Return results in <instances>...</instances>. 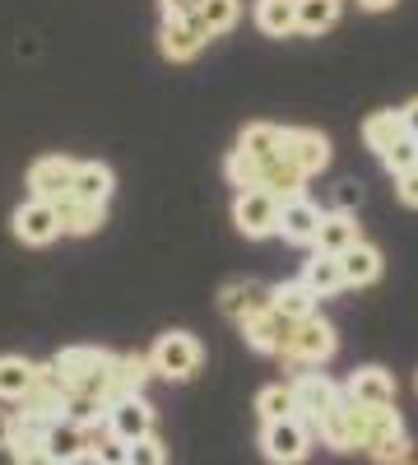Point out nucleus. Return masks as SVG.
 I'll use <instances>...</instances> for the list:
<instances>
[{
    "instance_id": "obj_1",
    "label": "nucleus",
    "mask_w": 418,
    "mask_h": 465,
    "mask_svg": "<svg viewBox=\"0 0 418 465\" xmlns=\"http://www.w3.org/2000/svg\"><path fill=\"white\" fill-rule=\"evenodd\" d=\"M112 359H117V354H107V349L70 344V349H61V354L52 359V368L61 372L65 391H74V396H93V401L112 405Z\"/></svg>"
},
{
    "instance_id": "obj_2",
    "label": "nucleus",
    "mask_w": 418,
    "mask_h": 465,
    "mask_svg": "<svg viewBox=\"0 0 418 465\" xmlns=\"http://www.w3.org/2000/svg\"><path fill=\"white\" fill-rule=\"evenodd\" d=\"M312 433H321L326 447L335 451H367V438H372V405H358L349 396H339L316 423H312Z\"/></svg>"
},
{
    "instance_id": "obj_3",
    "label": "nucleus",
    "mask_w": 418,
    "mask_h": 465,
    "mask_svg": "<svg viewBox=\"0 0 418 465\" xmlns=\"http://www.w3.org/2000/svg\"><path fill=\"white\" fill-rule=\"evenodd\" d=\"M335 349H339L335 326L312 312V317L293 322V331H288V340H284V349H279V359H284V363H297V368H321V363L335 359Z\"/></svg>"
},
{
    "instance_id": "obj_4",
    "label": "nucleus",
    "mask_w": 418,
    "mask_h": 465,
    "mask_svg": "<svg viewBox=\"0 0 418 465\" xmlns=\"http://www.w3.org/2000/svg\"><path fill=\"white\" fill-rule=\"evenodd\" d=\"M149 363H154V377H168V381H191L205 363V349L191 331H163L149 349Z\"/></svg>"
},
{
    "instance_id": "obj_5",
    "label": "nucleus",
    "mask_w": 418,
    "mask_h": 465,
    "mask_svg": "<svg viewBox=\"0 0 418 465\" xmlns=\"http://www.w3.org/2000/svg\"><path fill=\"white\" fill-rule=\"evenodd\" d=\"M260 451L270 465H302L312 451V423L302 414H288V419H270L260 429Z\"/></svg>"
},
{
    "instance_id": "obj_6",
    "label": "nucleus",
    "mask_w": 418,
    "mask_h": 465,
    "mask_svg": "<svg viewBox=\"0 0 418 465\" xmlns=\"http://www.w3.org/2000/svg\"><path fill=\"white\" fill-rule=\"evenodd\" d=\"M279 196H270V191H238L233 201V223L242 238H270V232H279Z\"/></svg>"
},
{
    "instance_id": "obj_7",
    "label": "nucleus",
    "mask_w": 418,
    "mask_h": 465,
    "mask_svg": "<svg viewBox=\"0 0 418 465\" xmlns=\"http://www.w3.org/2000/svg\"><path fill=\"white\" fill-rule=\"evenodd\" d=\"M10 228H15V238H19L24 247H47V242L61 238V214H56L52 201H24V205L15 210Z\"/></svg>"
},
{
    "instance_id": "obj_8",
    "label": "nucleus",
    "mask_w": 418,
    "mask_h": 465,
    "mask_svg": "<svg viewBox=\"0 0 418 465\" xmlns=\"http://www.w3.org/2000/svg\"><path fill=\"white\" fill-rule=\"evenodd\" d=\"M107 433L112 438H122V442H140V438H149L154 433V405L144 401V391L140 396H122V401H112L107 405Z\"/></svg>"
},
{
    "instance_id": "obj_9",
    "label": "nucleus",
    "mask_w": 418,
    "mask_h": 465,
    "mask_svg": "<svg viewBox=\"0 0 418 465\" xmlns=\"http://www.w3.org/2000/svg\"><path fill=\"white\" fill-rule=\"evenodd\" d=\"M70 182H74V159H65V153H47V159H37L28 168V191L33 201H61L70 196Z\"/></svg>"
},
{
    "instance_id": "obj_10",
    "label": "nucleus",
    "mask_w": 418,
    "mask_h": 465,
    "mask_svg": "<svg viewBox=\"0 0 418 465\" xmlns=\"http://www.w3.org/2000/svg\"><path fill=\"white\" fill-rule=\"evenodd\" d=\"M89 442H93V423H74V419H52V429H47V451L56 456V465H80L89 460Z\"/></svg>"
},
{
    "instance_id": "obj_11",
    "label": "nucleus",
    "mask_w": 418,
    "mask_h": 465,
    "mask_svg": "<svg viewBox=\"0 0 418 465\" xmlns=\"http://www.w3.org/2000/svg\"><path fill=\"white\" fill-rule=\"evenodd\" d=\"M65 381H61V372L52 368V363H37V372H33V386L24 391V401H19V410H28V414H47V419H61V410H65Z\"/></svg>"
},
{
    "instance_id": "obj_12",
    "label": "nucleus",
    "mask_w": 418,
    "mask_h": 465,
    "mask_svg": "<svg viewBox=\"0 0 418 465\" xmlns=\"http://www.w3.org/2000/svg\"><path fill=\"white\" fill-rule=\"evenodd\" d=\"M293 386V401H297V414L307 419V423H316L339 396H345V386H335L326 372H297V381H288Z\"/></svg>"
},
{
    "instance_id": "obj_13",
    "label": "nucleus",
    "mask_w": 418,
    "mask_h": 465,
    "mask_svg": "<svg viewBox=\"0 0 418 465\" xmlns=\"http://www.w3.org/2000/svg\"><path fill=\"white\" fill-rule=\"evenodd\" d=\"M270 298H275L270 284H260V280H233V284H223V293H219V312L233 317V322L242 326L247 317L265 312V307H270Z\"/></svg>"
},
{
    "instance_id": "obj_14",
    "label": "nucleus",
    "mask_w": 418,
    "mask_h": 465,
    "mask_svg": "<svg viewBox=\"0 0 418 465\" xmlns=\"http://www.w3.org/2000/svg\"><path fill=\"white\" fill-rule=\"evenodd\" d=\"M284 153H288V159L307 173V177H316V173L330 168V140H326L321 131H312V126L284 131Z\"/></svg>"
},
{
    "instance_id": "obj_15",
    "label": "nucleus",
    "mask_w": 418,
    "mask_h": 465,
    "mask_svg": "<svg viewBox=\"0 0 418 465\" xmlns=\"http://www.w3.org/2000/svg\"><path fill=\"white\" fill-rule=\"evenodd\" d=\"M345 396L358 405H372V410H395V377L386 368H358L345 381Z\"/></svg>"
},
{
    "instance_id": "obj_16",
    "label": "nucleus",
    "mask_w": 418,
    "mask_h": 465,
    "mask_svg": "<svg viewBox=\"0 0 418 465\" xmlns=\"http://www.w3.org/2000/svg\"><path fill=\"white\" fill-rule=\"evenodd\" d=\"M316 228H321V205H316V201L293 196V201L279 205V232H284V242L312 247V242H316Z\"/></svg>"
},
{
    "instance_id": "obj_17",
    "label": "nucleus",
    "mask_w": 418,
    "mask_h": 465,
    "mask_svg": "<svg viewBox=\"0 0 418 465\" xmlns=\"http://www.w3.org/2000/svg\"><path fill=\"white\" fill-rule=\"evenodd\" d=\"M288 331H293V322L279 317L275 307H265V312H256V317L242 322V340L256 349V354H275V359H279V349H284Z\"/></svg>"
},
{
    "instance_id": "obj_18",
    "label": "nucleus",
    "mask_w": 418,
    "mask_h": 465,
    "mask_svg": "<svg viewBox=\"0 0 418 465\" xmlns=\"http://www.w3.org/2000/svg\"><path fill=\"white\" fill-rule=\"evenodd\" d=\"M209 43L205 28L196 19H163V33H159V52L168 61H196L200 47Z\"/></svg>"
},
{
    "instance_id": "obj_19",
    "label": "nucleus",
    "mask_w": 418,
    "mask_h": 465,
    "mask_svg": "<svg viewBox=\"0 0 418 465\" xmlns=\"http://www.w3.org/2000/svg\"><path fill=\"white\" fill-rule=\"evenodd\" d=\"M354 242H363V228H358V219L349 214V210H330V214H321V228H316V252H330V256H345Z\"/></svg>"
},
{
    "instance_id": "obj_20",
    "label": "nucleus",
    "mask_w": 418,
    "mask_h": 465,
    "mask_svg": "<svg viewBox=\"0 0 418 465\" xmlns=\"http://www.w3.org/2000/svg\"><path fill=\"white\" fill-rule=\"evenodd\" d=\"M302 284H307L316 298H335L339 289H345V270H339V256H330V252H316L312 247V256L302 261V275H297Z\"/></svg>"
},
{
    "instance_id": "obj_21",
    "label": "nucleus",
    "mask_w": 418,
    "mask_h": 465,
    "mask_svg": "<svg viewBox=\"0 0 418 465\" xmlns=\"http://www.w3.org/2000/svg\"><path fill=\"white\" fill-rule=\"evenodd\" d=\"M56 214H61V232H70V238H89V232H98L107 223V205H93L80 196H61Z\"/></svg>"
},
{
    "instance_id": "obj_22",
    "label": "nucleus",
    "mask_w": 418,
    "mask_h": 465,
    "mask_svg": "<svg viewBox=\"0 0 418 465\" xmlns=\"http://www.w3.org/2000/svg\"><path fill=\"white\" fill-rule=\"evenodd\" d=\"M302 182H307V173H302L288 153H279V159H265L260 163V191H270V196L279 201H293L302 196Z\"/></svg>"
},
{
    "instance_id": "obj_23",
    "label": "nucleus",
    "mask_w": 418,
    "mask_h": 465,
    "mask_svg": "<svg viewBox=\"0 0 418 465\" xmlns=\"http://www.w3.org/2000/svg\"><path fill=\"white\" fill-rule=\"evenodd\" d=\"M149 377H154V363H149V354H117V359H112V401L140 396Z\"/></svg>"
},
{
    "instance_id": "obj_24",
    "label": "nucleus",
    "mask_w": 418,
    "mask_h": 465,
    "mask_svg": "<svg viewBox=\"0 0 418 465\" xmlns=\"http://www.w3.org/2000/svg\"><path fill=\"white\" fill-rule=\"evenodd\" d=\"M112 186H117V177H112V168H107V163H98V159H89V163H74L70 196L93 201V205H107V201H112Z\"/></svg>"
},
{
    "instance_id": "obj_25",
    "label": "nucleus",
    "mask_w": 418,
    "mask_h": 465,
    "mask_svg": "<svg viewBox=\"0 0 418 465\" xmlns=\"http://www.w3.org/2000/svg\"><path fill=\"white\" fill-rule=\"evenodd\" d=\"M339 270H345V289H363L382 275V252L372 242H354L345 256H339Z\"/></svg>"
},
{
    "instance_id": "obj_26",
    "label": "nucleus",
    "mask_w": 418,
    "mask_h": 465,
    "mask_svg": "<svg viewBox=\"0 0 418 465\" xmlns=\"http://www.w3.org/2000/svg\"><path fill=\"white\" fill-rule=\"evenodd\" d=\"M238 153L265 163V159H279L284 153V126H270V122H251L242 135H238Z\"/></svg>"
},
{
    "instance_id": "obj_27",
    "label": "nucleus",
    "mask_w": 418,
    "mask_h": 465,
    "mask_svg": "<svg viewBox=\"0 0 418 465\" xmlns=\"http://www.w3.org/2000/svg\"><path fill=\"white\" fill-rule=\"evenodd\" d=\"M251 19L265 37H288L297 33V0H256Z\"/></svg>"
},
{
    "instance_id": "obj_28",
    "label": "nucleus",
    "mask_w": 418,
    "mask_h": 465,
    "mask_svg": "<svg viewBox=\"0 0 418 465\" xmlns=\"http://www.w3.org/2000/svg\"><path fill=\"white\" fill-rule=\"evenodd\" d=\"M316 293L302 284V280H284V284H275V298H270V307L279 317H288V322H302V317H312L316 312Z\"/></svg>"
},
{
    "instance_id": "obj_29",
    "label": "nucleus",
    "mask_w": 418,
    "mask_h": 465,
    "mask_svg": "<svg viewBox=\"0 0 418 465\" xmlns=\"http://www.w3.org/2000/svg\"><path fill=\"white\" fill-rule=\"evenodd\" d=\"M339 15H345V0H297V33L321 37L339 24Z\"/></svg>"
},
{
    "instance_id": "obj_30",
    "label": "nucleus",
    "mask_w": 418,
    "mask_h": 465,
    "mask_svg": "<svg viewBox=\"0 0 418 465\" xmlns=\"http://www.w3.org/2000/svg\"><path fill=\"white\" fill-rule=\"evenodd\" d=\"M33 372H37V363H28L24 354H0V401L19 405L24 391L33 386Z\"/></svg>"
},
{
    "instance_id": "obj_31",
    "label": "nucleus",
    "mask_w": 418,
    "mask_h": 465,
    "mask_svg": "<svg viewBox=\"0 0 418 465\" xmlns=\"http://www.w3.org/2000/svg\"><path fill=\"white\" fill-rule=\"evenodd\" d=\"M400 135H409L404 122H400V112H372L367 122H363V144L376 153V159H382V153H386Z\"/></svg>"
},
{
    "instance_id": "obj_32",
    "label": "nucleus",
    "mask_w": 418,
    "mask_h": 465,
    "mask_svg": "<svg viewBox=\"0 0 418 465\" xmlns=\"http://www.w3.org/2000/svg\"><path fill=\"white\" fill-rule=\"evenodd\" d=\"M238 19H242V0H200V10H196V24L205 28V37L233 33Z\"/></svg>"
},
{
    "instance_id": "obj_33",
    "label": "nucleus",
    "mask_w": 418,
    "mask_h": 465,
    "mask_svg": "<svg viewBox=\"0 0 418 465\" xmlns=\"http://www.w3.org/2000/svg\"><path fill=\"white\" fill-rule=\"evenodd\" d=\"M367 456H372L376 465H409L413 442H409V433H404V423H400V429H391V433L376 438V442L367 447Z\"/></svg>"
},
{
    "instance_id": "obj_34",
    "label": "nucleus",
    "mask_w": 418,
    "mask_h": 465,
    "mask_svg": "<svg viewBox=\"0 0 418 465\" xmlns=\"http://www.w3.org/2000/svg\"><path fill=\"white\" fill-rule=\"evenodd\" d=\"M47 429H52V419H47V414H28V410H19V414H15V429H10V451L43 447V442H47Z\"/></svg>"
},
{
    "instance_id": "obj_35",
    "label": "nucleus",
    "mask_w": 418,
    "mask_h": 465,
    "mask_svg": "<svg viewBox=\"0 0 418 465\" xmlns=\"http://www.w3.org/2000/svg\"><path fill=\"white\" fill-rule=\"evenodd\" d=\"M256 414L270 423V419H288V414H297V401H293V386H284V381H275V386H265V391L256 396Z\"/></svg>"
},
{
    "instance_id": "obj_36",
    "label": "nucleus",
    "mask_w": 418,
    "mask_h": 465,
    "mask_svg": "<svg viewBox=\"0 0 418 465\" xmlns=\"http://www.w3.org/2000/svg\"><path fill=\"white\" fill-rule=\"evenodd\" d=\"M89 460H93V465H126V460H131V442H122V438H112V433H98V423H93V442H89Z\"/></svg>"
},
{
    "instance_id": "obj_37",
    "label": "nucleus",
    "mask_w": 418,
    "mask_h": 465,
    "mask_svg": "<svg viewBox=\"0 0 418 465\" xmlns=\"http://www.w3.org/2000/svg\"><path fill=\"white\" fill-rule=\"evenodd\" d=\"M223 173H228V182H233L238 191H256L260 186V163L256 159H247V153H228V163H223Z\"/></svg>"
},
{
    "instance_id": "obj_38",
    "label": "nucleus",
    "mask_w": 418,
    "mask_h": 465,
    "mask_svg": "<svg viewBox=\"0 0 418 465\" xmlns=\"http://www.w3.org/2000/svg\"><path fill=\"white\" fill-rule=\"evenodd\" d=\"M382 163H386V173H391V177H400V173L418 168V140H413V135H400V140L382 153Z\"/></svg>"
},
{
    "instance_id": "obj_39",
    "label": "nucleus",
    "mask_w": 418,
    "mask_h": 465,
    "mask_svg": "<svg viewBox=\"0 0 418 465\" xmlns=\"http://www.w3.org/2000/svg\"><path fill=\"white\" fill-rule=\"evenodd\" d=\"M131 465H168V451H163V442L149 433V438H140V442H131Z\"/></svg>"
},
{
    "instance_id": "obj_40",
    "label": "nucleus",
    "mask_w": 418,
    "mask_h": 465,
    "mask_svg": "<svg viewBox=\"0 0 418 465\" xmlns=\"http://www.w3.org/2000/svg\"><path fill=\"white\" fill-rule=\"evenodd\" d=\"M395 196H400V205L418 210V168H409V173L395 177Z\"/></svg>"
},
{
    "instance_id": "obj_41",
    "label": "nucleus",
    "mask_w": 418,
    "mask_h": 465,
    "mask_svg": "<svg viewBox=\"0 0 418 465\" xmlns=\"http://www.w3.org/2000/svg\"><path fill=\"white\" fill-rule=\"evenodd\" d=\"M159 10H163V19H196L200 0H159Z\"/></svg>"
},
{
    "instance_id": "obj_42",
    "label": "nucleus",
    "mask_w": 418,
    "mask_h": 465,
    "mask_svg": "<svg viewBox=\"0 0 418 465\" xmlns=\"http://www.w3.org/2000/svg\"><path fill=\"white\" fill-rule=\"evenodd\" d=\"M15 465H56V456L47 447H24V451H15Z\"/></svg>"
},
{
    "instance_id": "obj_43",
    "label": "nucleus",
    "mask_w": 418,
    "mask_h": 465,
    "mask_svg": "<svg viewBox=\"0 0 418 465\" xmlns=\"http://www.w3.org/2000/svg\"><path fill=\"white\" fill-rule=\"evenodd\" d=\"M400 122H404V131H409V135H413V140H418V98H413V103H404V107H400Z\"/></svg>"
},
{
    "instance_id": "obj_44",
    "label": "nucleus",
    "mask_w": 418,
    "mask_h": 465,
    "mask_svg": "<svg viewBox=\"0 0 418 465\" xmlns=\"http://www.w3.org/2000/svg\"><path fill=\"white\" fill-rule=\"evenodd\" d=\"M10 429H15V414H5V410H0V451L10 447Z\"/></svg>"
},
{
    "instance_id": "obj_45",
    "label": "nucleus",
    "mask_w": 418,
    "mask_h": 465,
    "mask_svg": "<svg viewBox=\"0 0 418 465\" xmlns=\"http://www.w3.org/2000/svg\"><path fill=\"white\" fill-rule=\"evenodd\" d=\"M358 5H363L367 15H382V10H395L400 0H358Z\"/></svg>"
},
{
    "instance_id": "obj_46",
    "label": "nucleus",
    "mask_w": 418,
    "mask_h": 465,
    "mask_svg": "<svg viewBox=\"0 0 418 465\" xmlns=\"http://www.w3.org/2000/svg\"><path fill=\"white\" fill-rule=\"evenodd\" d=\"M413 391H418V372H413Z\"/></svg>"
},
{
    "instance_id": "obj_47",
    "label": "nucleus",
    "mask_w": 418,
    "mask_h": 465,
    "mask_svg": "<svg viewBox=\"0 0 418 465\" xmlns=\"http://www.w3.org/2000/svg\"><path fill=\"white\" fill-rule=\"evenodd\" d=\"M126 465H131V460H126Z\"/></svg>"
}]
</instances>
